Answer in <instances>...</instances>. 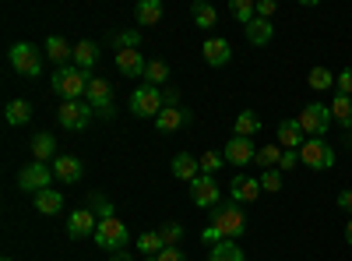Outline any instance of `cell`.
<instances>
[{
	"label": "cell",
	"instance_id": "9c48e42d",
	"mask_svg": "<svg viewBox=\"0 0 352 261\" xmlns=\"http://www.w3.org/2000/svg\"><path fill=\"white\" fill-rule=\"evenodd\" d=\"M92 117H96V109L88 106V103H60V109H56V121H60V127H67V131H81V127H88L92 124Z\"/></svg>",
	"mask_w": 352,
	"mask_h": 261
},
{
	"label": "cell",
	"instance_id": "bcb514c9",
	"mask_svg": "<svg viewBox=\"0 0 352 261\" xmlns=\"http://www.w3.org/2000/svg\"><path fill=\"white\" fill-rule=\"evenodd\" d=\"M162 103L166 106H176V103H180V92H176V89H162Z\"/></svg>",
	"mask_w": 352,
	"mask_h": 261
},
{
	"label": "cell",
	"instance_id": "b9f144b4",
	"mask_svg": "<svg viewBox=\"0 0 352 261\" xmlns=\"http://www.w3.org/2000/svg\"><path fill=\"white\" fill-rule=\"evenodd\" d=\"M335 89H338V96H349V99H352V67H345V71L338 74Z\"/></svg>",
	"mask_w": 352,
	"mask_h": 261
},
{
	"label": "cell",
	"instance_id": "3957f363",
	"mask_svg": "<svg viewBox=\"0 0 352 261\" xmlns=\"http://www.w3.org/2000/svg\"><path fill=\"white\" fill-rule=\"evenodd\" d=\"M296 124H300V131L310 134V138H324L328 127H331V106H324V103H307L303 113L296 117Z\"/></svg>",
	"mask_w": 352,
	"mask_h": 261
},
{
	"label": "cell",
	"instance_id": "7bdbcfd3",
	"mask_svg": "<svg viewBox=\"0 0 352 261\" xmlns=\"http://www.w3.org/2000/svg\"><path fill=\"white\" fill-rule=\"evenodd\" d=\"M275 11H278V4H275V0H261V4H257V18H275Z\"/></svg>",
	"mask_w": 352,
	"mask_h": 261
},
{
	"label": "cell",
	"instance_id": "8d00e7d4",
	"mask_svg": "<svg viewBox=\"0 0 352 261\" xmlns=\"http://www.w3.org/2000/svg\"><path fill=\"white\" fill-rule=\"evenodd\" d=\"M169 81V64L166 61H148V71H144V85H166Z\"/></svg>",
	"mask_w": 352,
	"mask_h": 261
},
{
	"label": "cell",
	"instance_id": "5bb4252c",
	"mask_svg": "<svg viewBox=\"0 0 352 261\" xmlns=\"http://www.w3.org/2000/svg\"><path fill=\"white\" fill-rule=\"evenodd\" d=\"M194 117H190V109H184V106H166L159 117H155V127H159V134H173V131H180L184 124H190Z\"/></svg>",
	"mask_w": 352,
	"mask_h": 261
},
{
	"label": "cell",
	"instance_id": "60d3db41",
	"mask_svg": "<svg viewBox=\"0 0 352 261\" xmlns=\"http://www.w3.org/2000/svg\"><path fill=\"white\" fill-rule=\"evenodd\" d=\"M222 163H226V156L222 152H204L201 156V173H208V177H215V169H222Z\"/></svg>",
	"mask_w": 352,
	"mask_h": 261
},
{
	"label": "cell",
	"instance_id": "d6a6232c",
	"mask_svg": "<svg viewBox=\"0 0 352 261\" xmlns=\"http://www.w3.org/2000/svg\"><path fill=\"white\" fill-rule=\"evenodd\" d=\"M232 131H236V138H254L261 131V117H257L254 109H243L240 117H236V127H232Z\"/></svg>",
	"mask_w": 352,
	"mask_h": 261
},
{
	"label": "cell",
	"instance_id": "816d5d0a",
	"mask_svg": "<svg viewBox=\"0 0 352 261\" xmlns=\"http://www.w3.org/2000/svg\"><path fill=\"white\" fill-rule=\"evenodd\" d=\"M4 261H14V258H4Z\"/></svg>",
	"mask_w": 352,
	"mask_h": 261
},
{
	"label": "cell",
	"instance_id": "f35d334b",
	"mask_svg": "<svg viewBox=\"0 0 352 261\" xmlns=\"http://www.w3.org/2000/svg\"><path fill=\"white\" fill-rule=\"evenodd\" d=\"M257 180H261V191H272V194H278V191H282V169H264Z\"/></svg>",
	"mask_w": 352,
	"mask_h": 261
},
{
	"label": "cell",
	"instance_id": "277c9868",
	"mask_svg": "<svg viewBox=\"0 0 352 261\" xmlns=\"http://www.w3.org/2000/svg\"><path fill=\"white\" fill-rule=\"evenodd\" d=\"M162 109H166L162 89H155V85H138L131 92V113L134 117H159Z\"/></svg>",
	"mask_w": 352,
	"mask_h": 261
},
{
	"label": "cell",
	"instance_id": "603a6c76",
	"mask_svg": "<svg viewBox=\"0 0 352 261\" xmlns=\"http://www.w3.org/2000/svg\"><path fill=\"white\" fill-rule=\"evenodd\" d=\"M278 145H282L285 152L303 149V131H300L296 121H282V124H278Z\"/></svg>",
	"mask_w": 352,
	"mask_h": 261
},
{
	"label": "cell",
	"instance_id": "484cf974",
	"mask_svg": "<svg viewBox=\"0 0 352 261\" xmlns=\"http://www.w3.org/2000/svg\"><path fill=\"white\" fill-rule=\"evenodd\" d=\"M162 0H138V8H134V18L148 28V25H159L162 21Z\"/></svg>",
	"mask_w": 352,
	"mask_h": 261
},
{
	"label": "cell",
	"instance_id": "7a4b0ae2",
	"mask_svg": "<svg viewBox=\"0 0 352 261\" xmlns=\"http://www.w3.org/2000/svg\"><path fill=\"white\" fill-rule=\"evenodd\" d=\"M88 71H81V67H74V64H67V67H56L53 71V78H50V89L60 96L64 103H78L85 92H88Z\"/></svg>",
	"mask_w": 352,
	"mask_h": 261
},
{
	"label": "cell",
	"instance_id": "8fae6325",
	"mask_svg": "<svg viewBox=\"0 0 352 261\" xmlns=\"http://www.w3.org/2000/svg\"><path fill=\"white\" fill-rule=\"evenodd\" d=\"M190 198H194V205H201V209H215L219 205V180L215 177H208V173H201V177L190 184Z\"/></svg>",
	"mask_w": 352,
	"mask_h": 261
},
{
	"label": "cell",
	"instance_id": "7c38bea8",
	"mask_svg": "<svg viewBox=\"0 0 352 261\" xmlns=\"http://www.w3.org/2000/svg\"><path fill=\"white\" fill-rule=\"evenodd\" d=\"M99 229V219L88 212V209H74L71 219H67V237L71 240H85V237H96Z\"/></svg>",
	"mask_w": 352,
	"mask_h": 261
},
{
	"label": "cell",
	"instance_id": "74e56055",
	"mask_svg": "<svg viewBox=\"0 0 352 261\" xmlns=\"http://www.w3.org/2000/svg\"><path fill=\"white\" fill-rule=\"evenodd\" d=\"M113 46H116V53H120V50H138V46H141V32H138V28L116 32V36H113Z\"/></svg>",
	"mask_w": 352,
	"mask_h": 261
},
{
	"label": "cell",
	"instance_id": "ab89813d",
	"mask_svg": "<svg viewBox=\"0 0 352 261\" xmlns=\"http://www.w3.org/2000/svg\"><path fill=\"white\" fill-rule=\"evenodd\" d=\"M159 237H162L166 247H176V244H180V237H184V226H180V222H166V226L159 229Z\"/></svg>",
	"mask_w": 352,
	"mask_h": 261
},
{
	"label": "cell",
	"instance_id": "d4e9b609",
	"mask_svg": "<svg viewBox=\"0 0 352 261\" xmlns=\"http://www.w3.org/2000/svg\"><path fill=\"white\" fill-rule=\"evenodd\" d=\"M32 159H36V163L56 159V138H53L50 131H39V134L32 138Z\"/></svg>",
	"mask_w": 352,
	"mask_h": 261
},
{
	"label": "cell",
	"instance_id": "e575fe53",
	"mask_svg": "<svg viewBox=\"0 0 352 261\" xmlns=\"http://www.w3.org/2000/svg\"><path fill=\"white\" fill-rule=\"evenodd\" d=\"M138 251H141V254H148V258L162 254L166 244H162V237H159V229H148V233H141V237H138Z\"/></svg>",
	"mask_w": 352,
	"mask_h": 261
},
{
	"label": "cell",
	"instance_id": "5b68a950",
	"mask_svg": "<svg viewBox=\"0 0 352 261\" xmlns=\"http://www.w3.org/2000/svg\"><path fill=\"white\" fill-rule=\"evenodd\" d=\"M8 56H11V67L18 74H25V78H39L43 74V56H39V50L32 43H14Z\"/></svg>",
	"mask_w": 352,
	"mask_h": 261
},
{
	"label": "cell",
	"instance_id": "d590c367",
	"mask_svg": "<svg viewBox=\"0 0 352 261\" xmlns=\"http://www.w3.org/2000/svg\"><path fill=\"white\" fill-rule=\"evenodd\" d=\"M335 81H338V78H331V71H328V67H320V64H317V67L310 71V78H307V85H310L314 92H328Z\"/></svg>",
	"mask_w": 352,
	"mask_h": 261
},
{
	"label": "cell",
	"instance_id": "f907efd6",
	"mask_svg": "<svg viewBox=\"0 0 352 261\" xmlns=\"http://www.w3.org/2000/svg\"><path fill=\"white\" fill-rule=\"evenodd\" d=\"M345 145H349V149H352V131H349V134H345Z\"/></svg>",
	"mask_w": 352,
	"mask_h": 261
},
{
	"label": "cell",
	"instance_id": "4fadbf2b",
	"mask_svg": "<svg viewBox=\"0 0 352 261\" xmlns=\"http://www.w3.org/2000/svg\"><path fill=\"white\" fill-rule=\"evenodd\" d=\"M229 194H232V201H240V205H250V201L261 198V180L250 177V173H240V177H232Z\"/></svg>",
	"mask_w": 352,
	"mask_h": 261
},
{
	"label": "cell",
	"instance_id": "4dcf8cb0",
	"mask_svg": "<svg viewBox=\"0 0 352 261\" xmlns=\"http://www.w3.org/2000/svg\"><path fill=\"white\" fill-rule=\"evenodd\" d=\"M208 261H247V254L236 247V240H222V244H212Z\"/></svg>",
	"mask_w": 352,
	"mask_h": 261
},
{
	"label": "cell",
	"instance_id": "7402d4cb",
	"mask_svg": "<svg viewBox=\"0 0 352 261\" xmlns=\"http://www.w3.org/2000/svg\"><path fill=\"white\" fill-rule=\"evenodd\" d=\"M46 56H50L53 64L67 67V64L74 61V46H71L64 36H50V39H46Z\"/></svg>",
	"mask_w": 352,
	"mask_h": 261
},
{
	"label": "cell",
	"instance_id": "2e32d148",
	"mask_svg": "<svg viewBox=\"0 0 352 261\" xmlns=\"http://www.w3.org/2000/svg\"><path fill=\"white\" fill-rule=\"evenodd\" d=\"M116 67H120L124 78H144V71H148V61H144L138 50H120V53H116Z\"/></svg>",
	"mask_w": 352,
	"mask_h": 261
},
{
	"label": "cell",
	"instance_id": "4316f807",
	"mask_svg": "<svg viewBox=\"0 0 352 261\" xmlns=\"http://www.w3.org/2000/svg\"><path fill=\"white\" fill-rule=\"evenodd\" d=\"M85 209L92 212L99 222H106V219H116V212H113V201H109L106 194H99V191H92V194L85 198Z\"/></svg>",
	"mask_w": 352,
	"mask_h": 261
},
{
	"label": "cell",
	"instance_id": "c3c4849f",
	"mask_svg": "<svg viewBox=\"0 0 352 261\" xmlns=\"http://www.w3.org/2000/svg\"><path fill=\"white\" fill-rule=\"evenodd\" d=\"M345 244H349V247H352V219H349V222H345Z\"/></svg>",
	"mask_w": 352,
	"mask_h": 261
},
{
	"label": "cell",
	"instance_id": "d6986e66",
	"mask_svg": "<svg viewBox=\"0 0 352 261\" xmlns=\"http://www.w3.org/2000/svg\"><path fill=\"white\" fill-rule=\"evenodd\" d=\"M173 177H176V180L194 184V180L201 177V159H197V156H190V152H180V156L173 159Z\"/></svg>",
	"mask_w": 352,
	"mask_h": 261
},
{
	"label": "cell",
	"instance_id": "9a60e30c",
	"mask_svg": "<svg viewBox=\"0 0 352 261\" xmlns=\"http://www.w3.org/2000/svg\"><path fill=\"white\" fill-rule=\"evenodd\" d=\"M85 103L92 106L96 113L99 109H109L113 106V85L106 78H92V81H88V92H85Z\"/></svg>",
	"mask_w": 352,
	"mask_h": 261
},
{
	"label": "cell",
	"instance_id": "1f68e13d",
	"mask_svg": "<svg viewBox=\"0 0 352 261\" xmlns=\"http://www.w3.org/2000/svg\"><path fill=\"white\" fill-rule=\"evenodd\" d=\"M282 156H285L282 145H278V141H268L264 149H257V166H261V169H275V166L282 163Z\"/></svg>",
	"mask_w": 352,
	"mask_h": 261
},
{
	"label": "cell",
	"instance_id": "f546056e",
	"mask_svg": "<svg viewBox=\"0 0 352 261\" xmlns=\"http://www.w3.org/2000/svg\"><path fill=\"white\" fill-rule=\"evenodd\" d=\"M4 117H8V124H11V127H21V124L32 121V106H28L25 99H11V103H8V109H4Z\"/></svg>",
	"mask_w": 352,
	"mask_h": 261
},
{
	"label": "cell",
	"instance_id": "ac0fdd59",
	"mask_svg": "<svg viewBox=\"0 0 352 261\" xmlns=\"http://www.w3.org/2000/svg\"><path fill=\"white\" fill-rule=\"evenodd\" d=\"M201 53H204V61H208V67H226V64L232 61V46H229L222 36H219V39H204Z\"/></svg>",
	"mask_w": 352,
	"mask_h": 261
},
{
	"label": "cell",
	"instance_id": "44dd1931",
	"mask_svg": "<svg viewBox=\"0 0 352 261\" xmlns=\"http://www.w3.org/2000/svg\"><path fill=\"white\" fill-rule=\"evenodd\" d=\"M96 61H99V43H92V39H78L74 43V67H81V71H92L96 67Z\"/></svg>",
	"mask_w": 352,
	"mask_h": 261
},
{
	"label": "cell",
	"instance_id": "cb8c5ba5",
	"mask_svg": "<svg viewBox=\"0 0 352 261\" xmlns=\"http://www.w3.org/2000/svg\"><path fill=\"white\" fill-rule=\"evenodd\" d=\"M32 205H36V212H43V216H56V212L64 209V194L53 191V187H46V191H39V194L32 198Z\"/></svg>",
	"mask_w": 352,
	"mask_h": 261
},
{
	"label": "cell",
	"instance_id": "7dc6e473",
	"mask_svg": "<svg viewBox=\"0 0 352 261\" xmlns=\"http://www.w3.org/2000/svg\"><path fill=\"white\" fill-rule=\"evenodd\" d=\"M338 209L352 212V191H342V194H338Z\"/></svg>",
	"mask_w": 352,
	"mask_h": 261
},
{
	"label": "cell",
	"instance_id": "83f0119b",
	"mask_svg": "<svg viewBox=\"0 0 352 261\" xmlns=\"http://www.w3.org/2000/svg\"><path fill=\"white\" fill-rule=\"evenodd\" d=\"M190 18H194L197 28H215L219 25V11L208 4V0H194V4H190Z\"/></svg>",
	"mask_w": 352,
	"mask_h": 261
},
{
	"label": "cell",
	"instance_id": "e0dca14e",
	"mask_svg": "<svg viewBox=\"0 0 352 261\" xmlns=\"http://www.w3.org/2000/svg\"><path fill=\"white\" fill-rule=\"evenodd\" d=\"M50 166H53V177L60 180V184H78L81 173H85L81 169V159H74V156H56Z\"/></svg>",
	"mask_w": 352,
	"mask_h": 261
},
{
	"label": "cell",
	"instance_id": "8992f818",
	"mask_svg": "<svg viewBox=\"0 0 352 261\" xmlns=\"http://www.w3.org/2000/svg\"><path fill=\"white\" fill-rule=\"evenodd\" d=\"M50 180H56V177H53V166H50V163H36V159L28 163V166H21V173H18V187L28 191V194L46 191Z\"/></svg>",
	"mask_w": 352,
	"mask_h": 261
},
{
	"label": "cell",
	"instance_id": "681fc988",
	"mask_svg": "<svg viewBox=\"0 0 352 261\" xmlns=\"http://www.w3.org/2000/svg\"><path fill=\"white\" fill-rule=\"evenodd\" d=\"M109 261H134V254H113Z\"/></svg>",
	"mask_w": 352,
	"mask_h": 261
},
{
	"label": "cell",
	"instance_id": "f1b7e54d",
	"mask_svg": "<svg viewBox=\"0 0 352 261\" xmlns=\"http://www.w3.org/2000/svg\"><path fill=\"white\" fill-rule=\"evenodd\" d=\"M331 121L345 131H352V99L349 96H335L331 99Z\"/></svg>",
	"mask_w": 352,
	"mask_h": 261
},
{
	"label": "cell",
	"instance_id": "30bf717a",
	"mask_svg": "<svg viewBox=\"0 0 352 261\" xmlns=\"http://www.w3.org/2000/svg\"><path fill=\"white\" fill-rule=\"evenodd\" d=\"M222 156H226V163H232V166H250V163H257V149H254V141H250V138H236V134H232V138L226 141Z\"/></svg>",
	"mask_w": 352,
	"mask_h": 261
},
{
	"label": "cell",
	"instance_id": "ba28073f",
	"mask_svg": "<svg viewBox=\"0 0 352 261\" xmlns=\"http://www.w3.org/2000/svg\"><path fill=\"white\" fill-rule=\"evenodd\" d=\"M102 251H124L127 244H131V233H127V226L120 222V219H106V222H99V229H96V237H92Z\"/></svg>",
	"mask_w": 352,
	"mask_h": 261
},
{
	"label": "cell",
	"instance_id": "ffe728a7",
	"mask_svg": "<svg viewBox=\"0 0 352 261\" xmlns=\"http://www.w3.org/2000/svg\"><path fill=\"white\" fill-rule=\"evenodd\" d=\"M243 36H247L250 46H268L272 36H275V25H272L268 18H254V21L243 28Z\"/></svg>",
	"mask_w": 352,
	"mask_h": 261
},
{
	"label": "cell",
	"instance_id": "f6af8a7d",
	"mask_svg": "<svg viewBox=\"0 0 352 261\" xmlns=\"http://www.w3.org/2000/svg\"><path fill=\"white\" fill-rule=\"evenodd\" d=\"M292 166H300V149L296 152H285L282 163H278V169H292Z\"/></svg>",
	"mask_w": 352,
	"mask_h": 261
},
{
	"label": "cell",
	"instance_id": "52a82bcc",
	"mask_svg": "<svg viewBox=\"0 0 352 261\" xmlns=\"http://www.w3.org/2000/svg\"><path fill=\"white\" fill-rule=\"evenodd\" d=\"M300 163L307 169H331L335 166V149L324 141V138H314V141H303L300 149Z\"/></svg>",
	"mask_w": 352,
	"mask_h": 261
},
{
	"label": "cell",
	"instance_id": "ee69618b",
	"mask_svg": "<svg viewBox=\"0 0 352 261\" xmlns=\"http://www.w3.org/2000/svg\"><path fill=\"white\" fill-rule=\"evenodd\" d=\"M155 261H187V254L180 247H166L162 254H155Z\"/></svg>",
	"mask_w": 352,
	"mask_h": 261
},
{
	"label": "cell",
	"instance_id": "6da1fadb",
	"mask_svg": "<svg viewBox=\"0 0 352 261\" xmlns=\"http://www.w3.org/2000/svg\"><path fill=\"white\" fill-rule=\"evenodd\" d=\"M247 233V216H243V205L240 201H219V205L212 209V226L201 233L204 244H222V240H236Z\"/></svg>",
	"mask_w": 352,
	"mask_h": 261
},
{
	"label": "cell",
	"instance_id": "836d02e7",
	"mask_svg": "<svg viewBox=\"0 0 352 261\" xmlns=\"http://www.w3.org/2000/svg\"><path fill=\"white\" fill-rule=\"evenodd\" d=\"M229 14L247 28V25L257 18V4H254V0H232V4H229Z\"/></svg>",
	"mask_w": 352,
	"mask_h": 261
}]
</instances>
